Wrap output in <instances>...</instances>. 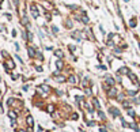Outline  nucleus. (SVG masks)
I'll return each instance as SVG.
<instances>
[{
	"mask_svg": "<svg viewBox=\"0 0 140 132\" xmlns=\"http://www.w3.org/2000/svg\"><path fill=\"white\" fill-rule=\"evenodd\" d=\"M30 10H31V15H33L34 18H37L38 15H40V12H38V10H37V6H35V4H31Z\"/></svg>",
	"mask_w": 140,
	"mask_h": 132,
	"instance_id": "1",
	"label": "nucleus"
},
{
	"mask_svg": "<svg viewBox=\"0 0 140 132\" xmlns=\"http://www.w3.org/2000/svg\"><path fill=\"white\" fill-rule=\"evenodd\" d=\"M14 67H15L14 61H12L11 59H8V60H7V63H6V71H10L11 68H14Z\"/></svg>",
	"mask_w": 140,
	"mask_h": 132,
	"instance_id": "2",
	"label": "nucleus"
},
{
	"mask_svg": "<svg viewBox=\"0 0 140 132\" xmlns=\"http://www.w3.org/2000/svg\"><path fill=\"white\" fill-rule=\"evenodd\" d=\"M109 112L110 113H112L113 116H114V117H117V116H120V110L117 108H114V106H110L109 108Z\"/></svg>",
	"mask_w": 140,
	"mask_h": 132,
	"instance_id": "3",
	"label": "nucleus"
},
{
	"mask_svg": "<svg viewBox=\"0 0 140 132\" xmlns=\"http://www.w3.org/2000/svg\"><path fill=\"white\" fill-rule=\"evenodd\" d=\"M116 94H117V91H116V89L114 87H112L109 91H107V97H110V98H114L116 97Z\"/></svg>",
	"mask_w": 140,
	"mask_h": 132,
	"instance_id": "4",
	"label": "nucleus"
},
{
	"mask_svg": "<svg viewBox=\"0 0 140 132\" xmlns=\"http://www.w3.org/2000/svg\"><path fill=\"white\" fill-rule=\"evenodd\" d=\"M128 76H129V79L132 80V82H135V83L137 84V86H139V80H137V78H136V75H135V74H132V72H129V75H128Z\"/></svg>",
	"mask_w": 140,
	"mask_h": 132,
	"instance_id": "5",
	"label": "nucleus"
},
{
	"mask_svg": "<svg viewBox=\"0 0 140 132\" xmlns=\"http://www.w3.org/2000/svg\"><path fill=\"white\" fill-rule=\"evenodd\" d=\"M26 123H27V125L30 127V128L34 125V120H33V117H31V116H29V117L26 118Z\"/></svg>",
	"mask_w": 140,
	"mask_h": 132,
	"instance_id": "6",
	"label": "nucleus"
},
{
	"mask_svg": "<svg viewBox=\"0 0 140 132\" xmlns=\"http://www.w3.org/2000/svg\"><path fill=\"white\" fill-rule=\"evenodd\" d=\"M118 72H120V74H125V75H129V70H128L126 67H123V68H120Z\"/></svg>",
	"mask_w": 140,
	"mask_h": 132,
	"instance_id": "7",
	"label": "nucleus"
},
{
	"mask_svg": "<svg viewBox=\"0 0 140 132\" xmlns=\"http://www.w3.org/2000/svg\"><path fill=\"white\" fill-rule=\"evenodd\" d=\"M92 104H94V106H95L97 109H101V104H99V101L97 99V98H94V99H92Z\"/></svg>",
	"mask_w": 140,
	"mask_h": 132,
	"instance_id": "8",
	"label": "nucleus"
},
{
	"mask_svg": "<svg viewBox=\"0 0 140 132\" xmlns=\"http://www.w3.org/2000/svg\"><path fill=\"white\" fill-rule=\"evenodd\" d=\"M106 83H107V86H114V79H112V78H106Z\"/></svg>",
	"mask_w": 140,
	"mask_h": 132,
	"instance_id": "9",
	"label": "nucleus"
},
{
	"mask_svg": "<svg viewBox=\"0 0 140 132\" xmlns=\"http://www.w3.org/2000/svg\"><path fill=\"white\" fill-rule=\"evenodd\" d=\"M72 37L79 41V40H80V33H79V31H75V33H72Z\"/></svg>",
	"mask_w": 140,
	"mask_h": 132,
	"instance_id": "10",
	"label": "nucleus"
},
{
	"mask_svg": "<svg viewBox=\"0 0 140 132\" xmlns=\"http://www.w3.org/2000/svg\"><path fill=\"white\" fill-rule=\"evenodd\" d=\"M8 116H10V117L12 118V120H16V113H15V112L10 110V112H8Z\"/></svg>",
	"mask_w": 140,
	"mask_h": 132,
	"instance_id": "11",
	"label": "nucleus"
},
{
	"mask_svg": "<svg viewBox=\"0 0 140 132\" xmlns=\"http://www.w3.org/2000/svg\"><path fill=\"white\" fill-rule=\"evenodd\" d=\"M129 26H131V27H136V18H132V19H131Z\"/></svg>",
	"mask_w": 140,
	"mask_h": 132,
	"instance_id": "12",
	"label": "nucleus"
},
{
	"mask_svg": "<svg viewBox=\"0 0 140 132\" xmlns=\"http://www.w3.org/2000/svg\"><path fill=\"white\" fill-rule=\"evenodd\" d=\"M56 67H57V70H61L63 68V61L61 60H58V61L56 63Z\"/></svg>",
	"mask_w": 140,
	"mask_h": 132,
	"instance_id": "13",
	"label": "nucleus"
},
{
	"mask_svg": "<svg viewBox=\"0 0 140 132\" xmlns=\"http://www.w3.org/2000/svg\"><path fill=\"white\" fill-rule=\"evenodd\" d=\"M55 79L57 80V82H65V78H64V76H57V75H56Z\"/></svg>",
	"mask_w": 140,
	"mask_h": 132,
	"instance_id": "14",
	"label": "nucleus"
},
{
	"mask_svg": "<svg viewBox=\"0 0 140 132\" xmlns=\"http://www.w3.org/2000/svg\"><path fill=\"white\" fill-rule=\"evenodd\" d=\"M29 55H30V57H34L35 56V52H34V49L33 48H29Z\"/></svg>",
	"mask_w": 140,
	"mask_h": 132,
	"instance_id": "15",
	"label": "nucleus"
},
{
	"mask_svg": "<svg viewBox=\"0 0 140 132\" xmlns=\"http://www.w3.org/2000/svg\"><path fill=\"white\" fill-rule=\"evenodd\" d=\"M124 97H125L124 94H118V95H117V99H118L120 102H123L124 101Z\"/></svg>",
	"mask_w": 140,
	"mask_h": 132,
	"instance_id": "16",
	"label": "nucleus"
},
{
	"mask_svg": "<svg viewBox=\"0 0 140 132\" xmlns=\"http://www.w3.org/2000/svg\"><path fill=\"white\" fill-rule=\"evenodd\" d=\"M98 116H99V118H101V120H105V113H103V112L99 110V112H98Z\"/></svg>",
	"mask_w": 140,
	"mask_h": 132,
	"instance_id": "17",
	"label": "nucleus"
},
{
	"mask_svg": "<svg viewBox=\"0 0 140 132\" xmlns=\"http://www.w3.org/2000/svg\"><path fill=\"white\" fill-rule=\"evenodd\" d=\"M48 112H49V113H53V112H55V106H53V105H49V106H48Z\"/></svg>",
	"mask_w": 140,
	"mask_h": 132,
	"instance_id": "18",
	"label": "nucleus"
},
{
	"mask_svg": "<svg viewBox=\"0 0 140 132\" xmlns=\"http://www.w3.org/2000/svg\"><path fill=\"white\" fill-rule=\"evenodd\" d=\"M128 115H129L131 117H135V110H133V109H128Z\"/></svg>",
	"mask_w": 140,
	"mask_h": 132,
	"instance_id": "19",
	"label": "nucleus"
},
{
	"mask_svg": "<svg viewBox=\"0 0 140 132\" xmlns=\"http://www.w3.org/2000/svg\"><path fill=\"white\" fill-rule=\"evenodd\" d=\"M55 55L57 56V57H60V59L63 57V52H61V50H56V52H55Z\"/></svg>",
	"mask_w": 140,
	"mask_h": 132,
	"instance_id": "20",
	"label": "nucleus"
},
{
	"mask_svg": "<svg viewBox=\"0 0 140 132\" xmlns=\"http://www.w3.org/2000/svg\"><path fill=\"white\" fill-rule=\"evenodd\" d=\"M27 40L29 41H33V34H31V31H27Z\"/></svg>",
	"mask_w": 140,
	"mask_h": 132,
	"instance_id": "21",
	"label": "nucleus"
},
{
	"mask_svg": "<svg viewBox=\"0 0 140 132\" xmlns=\"http://www.w3.org/2000/svg\"><path fill=\"white\" fill-rule=\"evenodd\" d=\"M123 106H124V108H126V109H129V102H128V101H123Z\"/></svg>",
	"mask_w": 140,
	"mask_h": 132,
	"instance_id": "22",
	"label": "nucleus"
},
{
	"mask_svg": "<svg viewBox=\"0 0 140 132\" xmlns=\"http://www.w3.org/2000/svg\"><path fill=\"white\" fill-rule=\"evenodd\" d=\"M69 82H71V83H75V82H76V78L75 76H74V75H72V76H69Z\"/></svg>",
	"mask_w": 140,
	"mask_h": 132,
	"instance_id": "23",
	"label": "nucleus"
},
{
	"mask_svg": "<svg viewBox=\"0 0 140 132\" xmlns=\"http://www.w3.org/2000/svg\"><path fill=\"white\" fill-rule=\"evenodd\" d=\"M82 22H83V23H89V18H87V16L84 15V16L82 18Z\"/></svg>",
	"mask_w": 140,
	"mask_h": 132,
	"instance_id": "24",
	"label": "nucleus"
},
{
	"mask_svg": "<svg viewBox=\"0 0 140 132\" xmlns=\"http://www.w3.org/2000/svg\"><path fill=\"white\" fill-rule=\"evenodd\" d=\"M65 26H67V27H68V29H71V27H72V22H71V21H67V23H65Z\"/></svg>",
	"mask_w": 140,
	"mask_h": 132,
	"instance_id": "25",
	"label": "nucleus"
},
{
	"mask_svg": "<svg viewBox=\"0 0 140 132\" xmlns=\"http://www.w3.org/2000/svg\"><path fill=\"white\" fill-rule=\"evenodd\" d=\"M14 102H15V99H14V98H10V99H8V102H7V104H8V105H12V104H14Z\"/></svg>",
	"mask_w": 140,
	"mask_h": 132,
	"instance_id": "26",
	"label": "nucleus"
},
{
	"mask_svg": "<svg viewBox=\"0 0 140 132\" xmlns=\"http://www.w3.org/2000/svg\"><path fill=\"white\" fill-rule=\"evenodd\" d=\"M52 30H53V33H57V31H58V29L56 27V26H53V27H52Z\"/></svg>",
	"mask_w": 140,
	"mask_h": 132,
	"instance_id": "27",
	"label": "nucleus"
},
{
	"mask_svg": "<svg viewBox=\"0 0 140 132\" xmlns=\"http://www.w3.org/2000/svg\"><path fill=\"white\" fill-rule=\"evenodd\" d=\"M69 50H71V52H74V50H75V46H74V45H69Z\"/></svg>",
	"mask_w": 140,
	"mask_h": 132,
	"instance_id": "28",
	"label": "nucleus"
},
{
	"mask_svg": "<svg viewBox=\"0 0 140 132\" xmlns=\"http://www.w3.org/2000/svg\"><path fill=\"white\" fill-rule=\"evenodd\" d=\"M86 94H90V95H91V90H90L89 87H87V89H86Z\"/></svg>",
	"mask_w": 140,
	"mask_h": 132,
	"instance_id": "29",
	"label": "nucleus"
},
{
	"mask_svg": "<svg viewBox=\"0 0 140 132\" xmlns=\"http://www.w3.org/2000/svg\"><path fill=\"white\" fill-rule=\"evenodd\" d=\"M99 131H101V132H106V128H105V127H101V128H99Z\"/></svg>",
	"mask_w": 140,
	"mask_h": 132,
	"instance_id": "30",
	"label": "nucleus"
},
{
	"mask_svg": "<svg viewBox=\"0 0 140 132\" xmlns=\"http://www.w3.org/2000/svg\"><path fill=\"white\" fill-rule=\"evenodd\" d=\"M12 1H14V4L18 7V4H19V0H12Z\"/></svg>",
	"mask_w": 140,
	"mask_h": 132,
	"instance_id": "31",
	"label": "nucleus"
},
{
	"mask_svg": "<svg viewBox=\"0 0 140 132\" xmlns=\"http://www.w3.org/2000/svg\"><path fill=\"white\" fill-rule=\"evenodd\" d=\"M45 16H46V19H48V21H50V15H49V14H45Z\"/></svg>",
	"mask_w": 140,
	"mask_h": 132,
	"instance_id": "32",
	"label": "nucleus"
},
{
	"mask_svg": "<svg viewBox=\"0 0 140 132\" xmlns=\"http://www.w3.org/2000/svg\"><path fill=\"white\" fill-rule=\"evenodd\" d=\"M78 118V115H72V120H76Z\"/></svg>",
	"mask_w": 140,
	"mask_h": 132,
	"instance_id": "33",
	"label": "nucleus"
},
{
	"mask_svg": "<svg viewBox=\"0 0 140 132\" xmlns=\"http://www.w3.org/2000/svg\"><path fill=\"white\" fill-rule=\"evenodd\" d=\"M38 132H42V128H41V127H38Z\"/></svg>",
	"mask_w": 140,
	"mask_h": 132,
	"instance_id": "34",
	"label": "nucleus"
},
{
	"mask_svg": "<svg viewBox=\"0 0 140 132\" xmlns=\"http://www.w3.org/2000/svg\"><path fill=\"white\" fill-rule=\"evenodd\" d=\"M18 132H26V131H22V129H19V131H18Z\"/></svg>",
	"mask_w": 140,
	"mask_h": 132,
	"instance_id": "35",
	"label": "nucleus"
},
{
	"mask_svg": "<svg viewBox=\"0 0 140 132\" xmlns=\"http://www.w3.org/2000/svg\"><path fill=\"white\" fill-rule=\"evenodd\" d=\"M139 48H140V41H139Z\"/></svg>",
	"mask_w": 140,
	"mask_h": 132,
	"instance_id": "36",
	"label": "nucleus"
},
{
	"mask_svg": "<svg viewBox=\"0 0 140 132\" xmlns=\"http://www.w3.org/2000/svg\"><path fill=\"white\" fill-rule=\"evenodd\" d=\"M124 1H129V0H124Z\"/></svg>",
	"mask_w": 140,
	"mask_h": 132,
	"instance_id": "37",
	"label": "nucleus"
}]
</instances>
